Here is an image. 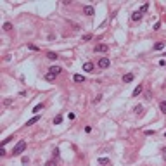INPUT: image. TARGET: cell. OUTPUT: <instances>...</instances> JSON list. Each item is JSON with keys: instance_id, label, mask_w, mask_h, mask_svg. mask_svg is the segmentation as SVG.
Segmentation results:
<instances>
[{"instance_id": "1", "label": "cell", "mask_w": 166, "mask_h": 166, "mask_svg": "<svg viewBox=\"0 0 166 166\" xmlns=\"http://www.w3.org/2000/svg\"><path fill=\"white\" fill-rule=\"evenodd\" d=\"M24 149H26V142L21 140V142H17V145L14 147L12 154H23V152H24Z\"/></svg>"}, {"instance_id": "2", "label": "cell", "mask_w": 166, "mask_h": 166, "mask_svg": "<svg viewBox=\"0 0 166 166\" xmlns=\"http://www.w3.org/2000/svg\"><path fill=\"white\" fill-rule=\"evenodd\" d=\"M94 50H95L97 54H99V52H107V50H109V47L102 43V45H95V47H94Z\"/></svg>"}, {"instance_id": "3", "label": "cell", "mask_w": 166, "mask_h": 166, "mask_svg": "<svg viewBox=\"0 0 166 166\" xmlns=\"http://www.w3.org/2000/svg\"><path fill=\"white\" fill-rule=\"evenodd\" d=\"M109 64H111V61H109L107 57H102L99 61V68H109Z\"/></svg>"}, {"instance_id": "4", "label": "cell", "mask_w": 166, "mask_h": 166, "mask_svg": "<svg viewBox=\"0 0 166 166\" xmlns=\"http://www.w3.org/2000/svg\"><path fill=\"white\" fill-rule=\"evenodd\" d=\"M55 76H57V73H54V71H50V69H49V73L45 75V80H47V81H54Z\"/></svg>"}, {"instance_id": "5", "label": "cell", "mask_w": 166, "mask_h": 166, "mask_svg": "<svg viewBox=\"0 0 166 166\" xmlns=\"http://www.w3.org/2000/svg\"><path fill=\"white\" fill-rule=\"evenodd\" d=\"M97 163H99L100 166H109V164H111V161H109L107 158H99V161H97Z\"/></svg>"}, {"instance_id": "6", "label": "cell", "mask_w": 166, "mask_h": 166, "mask_svg": "<svg viewBox=\"0 0 166 166\" xmlns=\"http://www.w3.org/2000/svg\"><path fill=\"white\" fill-rule=\"evenodd\" d=\"M83 71H94V64L92 62H85L83 64Z\"/></svg>"}, {"instance_id": "7", "label": "cell", "mask_w": 166, "mask_h": 166, "mask_svg": "<svg viewBox=\"0 0 166 166\" xmlns=\"http://www.w3.org/2000/svg\"><path fill=\"white\" fill-rule=\"evenodd\" d=\"M40 121V116H35V118H31V120L26 123V126H31V124H35V123H38Z\"/></svg>"}, {"instance_id": "8", "label": "cell", "mask_w": 166, "mask_h": 166, "mask_svg": "<svg viewBox=\"0 0 166 166\" xmlns=\"http://www.w3.org/2000/svg\"><path fill=\"white\" fill-rule=\"evenodd\" d=\"M142 90H144V87H142V85H138L137 88H135V90H133V97H137V95H140L142 94Z\"/></svg>"}, {"instance_id": "9", "label": "cell", "mask_w": 166, "mask_h": 166, "mask_svg": "<svg viewBox=\"0 0 166 166\" xmlns=\"http://www.w3.org/2000/svg\"><path fill=\"white\" fill-rule=\"evenodd\" d=\"M85 14H87V16H94V7H92V5H87V7H85Z\"/></svg>"}, {"instance_id": "10", "label": "cell", "mask_w": 166, "mask_h": 166, "mask_svg": "<svg viewBox=\"0 0 166 166\" xmlns=\"http://www.w3.org/2000/svg\"><path fill=\"white\" fill-rule=\"evenodd\" d=\"M132 19H133V21H138V19H142V12H140V11H137V12H133Z\"/></svg>"}, {"instance_id": "11", "label": "cell", "mask_w": 166, "mask_h": 166, "mask_svg": "<svg viewBox=\"0 0 166 166\" xmlns=\"http://www.w3.org/2000/svg\"><path fill=\"white\" fill-rule=\"evenodd\" d=\"M132 80H133V75H132V73H128V75L123 76V81H124V83H130Z\"/></svg>"}, {"instance_id": "12", "label": "cell", "mask_w": 166, "mask_h": 166, "mask_svg": "<svg viewBox=\"0 0 166 166\" xmlns=\"http://www.w3.org/2000/svg\"><path fill=\"white\" fill-rule=\"evenodd\" d=\"M73 80H75L76 83H81V81H85V78H83L81 75H75V76H73Z\"/></svg>"}, {"instance_id": "13", "label": "cell", "mask_w": 166, "mask_h": 166, "mask_svg": "<svg viewBox=\"0 0 166 166\" xmlns=\"http://www.w3.org/2000/svg\"><path fill=\"white\" fill-rule=\"evenodd\" d=\"M163 49H164V43H163V42H158V43L154 45V50H163Z\"/></svg>"}, {"instance_id": "14", "label": "cell", "mask_w": 166, "mask_h": 166, "mask_svg": "<svg viewBox=\"0 0 166 166\" xmlns=\"http://www.w3.org/2000/svg\"><path fill=\"white\" fill-rule=\"evenodd\" d=\"M47 57H49V59H50V61H55V59H57V57H59V55H57V54H55V52H49V54H47Z\"/></svg>"}, {"instance_id": "15", "label": "cell", "mask_w": 166, "mask_h": 166, "mask_svg": "<svg viewBox=\"0 0 166 166\" xmlns=\"http://www.w3.org/2000/svg\"><path fill=\"white\" fill-rule=\"evenodd\" d=\"M159 109H161L163 114H166V100H163V102L159 104Z\"/></svg>"}, {"instance_id": "16", "label": "cell", "mask_w": 166, "mask_h": 166, "mask_svg": "<svg viewBox=\"0 0 166 166\" xmlns=\"http://www.w3.org/2000/svg\"><path fill=\"white\" fill-rule=\"evenodd\" d=\"M54 123H55V124H61V123H62V116H61V114H57V116L54 118Z\"/></svg>"}, {"instance_id": "17", "label": "cell", "mask_w": 166, "mask_h": 166, "mask_svg": "<svg viewBox=\"0 0 166 166\" xmlns=\"http://www.w3.org/2000/svg\"><path fill=\"white\" fill-rule=\"evenodd\" d=\"M4 29H5V31H11V29H12V24H11V23H5V24H4Z\"/></svg>"}, {"instance_id": "18", "label": "cell", "mask_w": 166, "mask_h": 166, "mask_svg": "<svg viewBox=\"0 0 166 166\" xmlns=\"http://www.w3.org/2000/svg\"><path fill=\"white\" fill-rule=\"evenodd\" d=\"M40 109H43V104H38V106H35V107H33V112H38Z\"/></svg>"}, {"instance_id": "19", "label": "cell", "mask_w": 166, "mask_h": 166, "mask_svg": "<svg viewBox=\"0 0 166 166\" xmlns=\"http://www.w3.org/2000/svg\"><path fill=\"white\" fill-rule=\"evenodd\" d=\"M50 71H54V73H57V75H59V73H61V68H57V66H52V68H50Z\"/></svg>"}, {"instance_id": "20", "label": "cell", "mask_w": 166, "mask_h": 166, "mask_svg": "<svg viewBox=\"0 0 166 166\" xmlns=\"http://www.w3.org/2000/svg\"><path fill=\"white\" fill-rule=\"evenodd\" d=\"M142 111H144L142 106H137V107H135V112H137V114H142Z\"/></svg>"}, {"instance_id": "21", "label": "cell", "mask_w": 166, "mask_h": 166, "mask_svg": "<svg viewBox=\"0 0 166 166\" xmlns=\"http://www.w3.org/2000/svg\"><path fill=\"white\" fill-rule=\"evenodd\" d=\"M12 138H14V137H7V138H5V140H2V145H5V144H9V142L12 140Z\"/></svg>"}, {"instance_id": "22", "label": "cell", "mask_w": 166, "mask_h": 166, "mask_svg": "<svg viewBox=\"0 0 166 166\" xmlns=\"http://www.w3.org/2000/svg\"><path fill=\"white\" fill-rule=\"evenodd\" d=\"M45 166H55V161H47Z\"/></svg>"}, {"instance_id": "23", "label": "cell", "mask_w": 166, "mask_h": 166, "mask_svg": "<svg viewBox=\"0 0 166 166\" xmlns=\"http://www.w3.org/2000/svg\"><path fill=\"white\" fill-rule=\"evenodd\" d=\"M28 163H29V159H28V158H26V156H24V158H23V164H28Z\"/></svg>"}, {"instance_id": "24", "label": "cell", "mask_w": 166, "mask_h": 166, "mask_svg": "<svg viewBox=\"0 0 166 166\" xmlns=\"http://www.w3.org/2000/svg\"><path fill=\"white\" fill-rule=\"evenodd\" d=\"M163 158H164V161H166V147L163 149Z\"/></svg>"}, {"instance_id": "25", "label": "cell", "mask_w": 166, "mask_h": 166, "mask_svg": "<svg viewBox=\"0 0 166 166\" xmlns=\"http://www.w3.org/2000/svg\"><path fill=\"white\" fill-rule=\"evenodd\" d=\"M164 137H166V132H164Z\"/></svg>"}]
</instances>
